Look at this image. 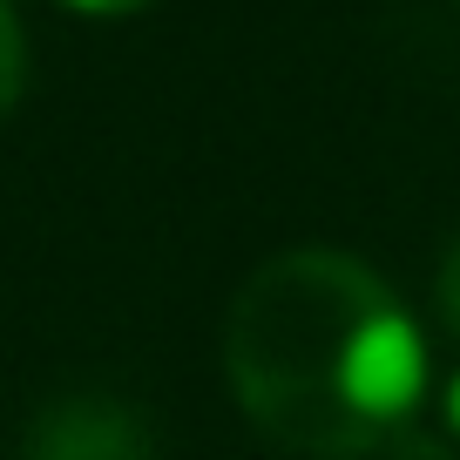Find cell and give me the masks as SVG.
Returning <instances> with one entry per match:
<instances>
[{
  "label": "cell",
  "mask_w": 460,
  "mask_h": 460,
  "mask_svg": "<svg viewBox=\"0 0 460 460\" xmlns=\"http://www.w3.org/2000/svg\"><path fill=\"white\" fill-rule=\"evenodd\" d=\"M224 366L264 440L312 460L386 454L427 386V345L406 305L345 251L258 264L230 305Z\"/></svg>",
  "instance_id": "6da1fadb"
},
{
  "label": "cell",
  "mask_w": 460,
  "mask_h": 460,
  "mask_svg": "<svg viewBox=\"0 0 460 460\" xmlns=\"http://www.w3.org/2000/svg\"><path fill=\"white\" fill-rule=\"evenodd\" d=\"M21 460H156V433L129 400H115L102 386H75L55 393L28 420Z\"/></svg>",
  "instance_id": "7a4b0ae2"
},
{
  "label": "cell",
  "mask_w": 460,
  "mask_h": 460,
  "mask_svg": "<svg viewBox=\"0 0 460 460\" xmlns=\"http://www.w3.org/2000/svg\"><path fill=\"white\" fill-rule=\"evenodd\" d=\"M21 82H28V48H21V21H14V7L0 0V115L21 102Z\"/></svg>",
  "instance_id": "3957f363"
},
{
  "label": "cell",
  "mask_w": 460,
  "mask_h": 460,
  "mask_svg": "<svg viewBox=\"0 0 460 460\" xmlns=\"http://www.w3.org/2000/svg\"><path fill=\"white\" fill-rule=\"evenodd\" d=\"M433 305H440L447 332H460V237H454V251H447V264H440V285H433Z\"/></svg>",
  "instance_id": "277c9868"
},
{
  "label": "cell",
  "mask_w": 460,
  "mask_h": 460,
  "mask_svg": "<svg viewBox=\"0 0 460 460\" xmlns=\"http://www.w3.org/2000/svg\"><path fill=\"white\" fill-rule=\"evenodd\" d=\"M386 460H454V454H447V447H440V440H433V433H420V427H406V433H400V440H393V447H386Z\"/></svg>",
  "instance_id": "5b68a950"
},
{
  "label": "cell",
  "mask_w": 460,
  "mask_h": 460,
  "mask_svg": "<svg viewBox=\"0 0 460 460\" xmlns=\"http://www.w3.org/2000/svg\"><path fill=\"white\" fill-rule=\"evenodd\" d=\"M68 7H82V14H136L149 0H68Z\"/></svg>",
  "instance_id": "8992f818"
},
{
  "label": "cell",
  "mask_w": 460,
  "mask_h": 460,
  "mask_svg": "<svg viewBox=\"0 0 460 460\" xmlns=\"http://www.w3.org/2000/svg\"><path fill=\"white\" fill-rule=\"evenodd\" d=\"M447 427H454V440H460V379L447 386Z\"/></svg>",
  "instance_id": "52a82bcc"
}]
</instances>
